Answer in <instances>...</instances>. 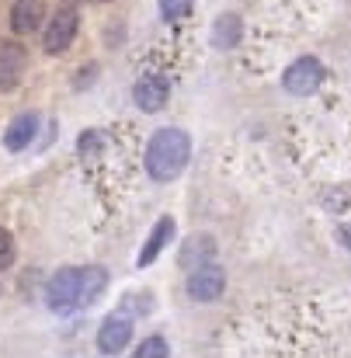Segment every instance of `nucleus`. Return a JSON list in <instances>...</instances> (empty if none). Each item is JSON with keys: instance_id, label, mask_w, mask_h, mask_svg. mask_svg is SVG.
Returning a JSON list of instances; mask_svg holds the SVG:
<instances>
[{"instance_id": "1", "label": "nucleus", "mask_w": 351, "mask_h": 358, "mask_svg": "<svg viewBox=\"0 0 351 358\" xmlns=\"http://www.w3.org/2000/svg\"><path fill=\"white\" fill-rule=\"evenodd\" d=\"M188 157H192V139L185 129H174V125L157 129L146 146V174L153 181H174L185 171Z\"/></svg>"}, {"instance_id": "2", "label": "nucleus", "mask_w": 351, "mask_h": 358, "mask_svg": "<svg viewBox=\"0 0 351 358\" xmlns=\"http://www.w3.org/2000/svg\"><path fill=\"white\" fill-rule=\"evenodd\" d=\"M45 303L52 313H73L84 303V268H63L49 278V289H45Z\"/></svg>"}, {"instance_id": "3", "label": "nucleus", "mask_w": 351, "mask_h": 358, "mask_svg": "<svg viewBox=\"0 0 351 358\" xmlns=\"http://www.w3.org/2000/svg\"><path fill=\"white\" fill-rule=\"evenodd\" d=\"M77 28H80V17H77L73 7L56 10L52 21H49V28H45V35H42V49H45L49 56L66 52V49L73 45V38H77Z\"/></svg>"}, {"instance_id": "4", "label": "nucleus", "mask_w": 351, "mask_h": 358, "mask_svg": "<svg viewBox=\"0 0 351 358\" xmlns=\"http://www.w3.org/2000/svg\"><path fill=\"white\" fill-rule=\"evenodd\" d=\"M282 84H285V91L296 94V98L313 94V91L324 84V66H320V59H317V56H299V59L285 70Z\"/></svg>"}, {"instance_id": "5", "label": "nucleus", "mask_w": 351, "mask_h": 358, "mask_svg": "<svg viewBox=\"0 0 351 358\" xmlns=\"http://www.w3.org/2000/svg\"><path fill=\"white\" fill-rule=\"evenodd\" d=\"M223 289H227V275H223L220 264H199V268H192V275H188V296L195 303H213V299L223 296Z\"/></svg>"}, {"instance_id": "6", "label": "nucleus", "mask_w": 351, "mask_h": 358, "mask_svg": "<svg viewBox=\"0 0 351 358\" xmlns=\"http://www.w3.org/2000/svg\"><path fill=\"white\" fill-rule=\"evenodd\" d=\"M167 98H171V84H167V77H160V73H146V77H139L136 87H132V101H136L143 112H160V108L167 105Z\"/></svg>"}, {"instance_id": "7", "label": "nucleus", "mask_w": 351, "mask_h": 358, "mask_svg": "<svg viewBox=\"0 0 351 358\" xmlns=\"http://www.w3.org/2000/svg\"><path fill=\"white\" fill-rule=\"evenodd\" d=\"M129 338H132V320L125 313H112L98 331V348L105 355H118V352L129 348Z\"/></svg>"}, {"instance_id": "8", "label": "nucleus", "mask_w": 351, "mask_h": 358, "mask_svg": "<svg viewBox=\"0 0 351 358\" xmlns=\"http://www.w3.org/2000/svg\"><path fill=\"white\" fill-rule=\"evenodd\" d=\"M42 21H45V0H17L14 10H10V28L17 35L42 28Z\"/></svg>"}, {"instance_id": "9", "label": "nucleus", "mask_w": 351, "mask_h": 358, "mask_svg": "<svg viewBox=\"0 0 351 358\" xmlns=\"http://www.w3.org/2000/svg\"><path fill=\"white\" fill-rule=\"evenodd\" d=\"M24 73V49L14 42H0V91H10Z\"/></svg>"}, {"instance_id": "10", "label": "nucleus", "mask_w": 351, "mask_h": 358, "mask_svg": "<svg viewBox=\"0 0 351 358\" xmlns=\"http://www.w3.org/2000/svg\"><path fill=\"white\" fill-rule=\"evenodd\" d=\"M171 237H174V220H171V216H160V220H157V227H153V234H150L146 243H143V250H139L136 264H139V268L153 264V261L160 257V250L171 243Z\"/></svg>"}, {"instance_id": "11", "label": "nucleus", "mask_w": 351, "mask_h": 358, "mask_svg": "<svg viewBox=\"0 0 351 358\" xmlns=\"http://www.w3.org/2000/svg\"><path fill=\"white\" fill-rule=\"evenodd\" d=\"M35 132H38V119L31 115V112H24V115H17V119L7 125V132H3V146L7 150H24L31 139H35Z\"/></svg>"}, {"instance_id": "12", "label": "nucleus", "mask_w": 351, "mask_h": 358, "mask_svg": "<svg viewBox=\"0 0 351 358\" xmlns=\"http://www.w3.org/2000/svg\"><path fill=\"white\" fill-rule=\"evenodd\" d=\"M216 254V240L209 237H202V234H195V237L185 243V250H181V268H199V264H206L209 257Z\"/></svg>"}, {"instance_id": "13", "label": "nucleus", "mask_w": 351, "mask_h": 358, "mask_svg": "<svg viewBox=\"0 0 351 358\" xmlns=\"http://www.w3.org/2000/svg\"><path fill=\"white\" fill-rule=\"evenodd\" d=\"M240 35H243V28H240V17H236V14H223V17L216 21V28H213V42H216L220 49L236 45Z\"/></svg>"}, {"instance_id": "14", "label": "nucleus", "mask_w": 351, "mask_h": 358, "mask_svg": "<svg viewBox=\"0 0 351 358\" xmlns=\"http://www.w3.org/2000/svg\"><path fill=\"white\" fill-rule=\"evenodd\" d=\"M171 355V345L164 338H146L139 348H136V358H164Z\"/></svg>"}, {"instance_id": "15", "label": "nucleus", "mask_w": 351, "mask_h": 358, "mask_svg": "<svg viewBox=\"0 0 351 358\" xmlns=\"http://www.w3.org/2000/svg\"><path fill=\"white\" fill-rule=\"evenodd\" d=\"M192 10V0H160V17L164 21H181Z\"/></svg>"}, {"instance_id": "16", "label": "nucleus", "mask_w": 351, "mask_h": 358, "mask_svg": "<svg viewBox=\"0 0 351 358\" xmlns=\"http://www.w3.org/2000/svg\"><path fill=\"white\" fill-rule=\"evenodd\" d=\"M10 264H14V237L0 230V268H10Z\"/></svg>"}, {"instance_id": "17", "label": "nucleus", "mask_w": 351, "mask_h": 358, "mask_svg": "<svg viewBox=\"0 0 351 358\" xmlns=\"http://www.w3.org/2000/svg\"><path fill=\"white\" fill-rule=\"evenodd\" d=\"M101 139H105L101 132H84V136H80V157L98 153V150H101Z\"/></svg>"}, {"instance_id": "18", "label": "nucleus", "mask_w": 351, "mask_h": 358, "mask_svg": "<svg viewBox=\"0 0 351 358\" xmlns=\"http://www.w3.org/2000/svg\"><path fill=\"white\" fill-rule=\"evenodd\" d=\"M338 237H341V243H345V247H351V223H348V227H341V234H338Z\"/></svg>"}, {"instance_id": "19", "label": "nucleus", "mask_w": 351, "mask_h": 358, "mask_svg": "<svg viewBox=\"0 0 351 358\" xmlns=\"http://www.w3.org/2000/svg\"><path fill=\"white\" fill-rule=\"evenodd\" d=\"M94 3H105V0H94Z\"/></svg>"}]
</instances>
